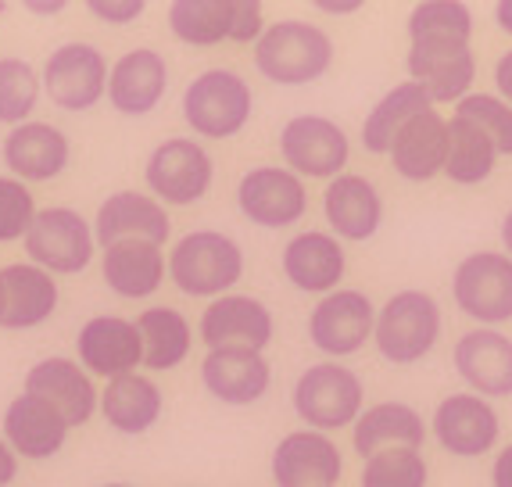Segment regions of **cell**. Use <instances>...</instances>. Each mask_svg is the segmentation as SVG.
I'll list each match as a JSON object with an SVG mask.
<instances>
[{
	"instance_id": "cell-48",
	"label": "cell",
	"mask_w": 512,
	"mask_h": 487,
	"mask_svg": "<svg viewBox=\"0 0 512 487\" xmlns=\"http://www.w3.org/2000/svg\"><path fill=\"white\" fill-rule=\"evenodd\" d=\"M502 248H505V255L512 258V208L505 212V219H502Z\"/></svg>"
},
{
	"instance_id": "cell-19",
	"label": "cell",
	"mask_w": 512,
	"mask_h": 487,
	"mask_svg": "<svg viewBox=\"0 0 512 487\" xmlns=\"http://www.w3.org/2000/svg\"><path fill=\"white\" fill-rule=\"evenodd\" d=\"M97 248H111L119 240H147V244H169L172 219L169 208L147 190H115L101 201L94 215Z\"/></svg>"
},
{
	"instance_id": "cell-1",
	"label": "cell",
	"mask_w": 512,
	"mask_h": 487,
	"mask_svg": "<svg viewBox=\"0 0 512 487\" xmlns=\"http://www.w3.org/2000/svg\"><path fill=\"white\" fill-rule=\"evenodd\" d=\"M169 280L172 287L187 298L215 301L222 294H233L244 269H248V255L230 233L222 230H190L183 233L169 248Z\"/></svg>"
},
{
	"instance_id": "cell-10",
	"label": "cell",
	"mask_w": 512,
	"mask_h": 487,
	"mask_svg": "<svg viewBox=\"0 0 512 487\" xmlns=\"http://www.w3.org/2000/svg\"><path fill=\"white\" fill-rule=\"evenodd\" d=\"M280 158L301 180H337L348 172L351 140L326 115H294L280 129Z\"/></svg>"
},
{
	"instance_id": "cell-22",
	"label": "cell",
	"mask_w": 512,
	"mask_h": 487,
	"mask_svg": "<svg viewBox=\"0 0 512 487\" xmlns=\"http://www.w3.org/2000/svg\"><path fill=\"white\" fill-rule=\"evenodd\" d=\"M69 434V419L61 416L51 402H43V398H36L29 391L15 394L8 409H4V419H0V437L8 441L18 459L26 462L54 459L65 448Z\"/></svg>"
},
{
	"instance_id": "cell-43",
	"label": "cell",
	"mask_w": 512,
	"mask_h": 487,
	"mask_svg": "<svg viewBox=\"0 0 512 487\" xmlns=\"http://www.w3.org/2000/svg\"><path fill=\"white\" fill-rule=\"evenodd\" d=\"M491 487H512V445H505L495 455V466H491Z\"/></svg>"
},
{
	"instance_id": "cell-18",
	"label": "cell",
	"mask_w": 512,
	"mask_h": 487,
	"mask_svg": "<svg viewBox=\"0 0 512 487\" xmlns=\"http://www.w3.org/2000/svg\"><path fill=\"white\" fill-rule=\"evenodd\" d=\"M0 158L8 176L22 183H51L72 162V140L69 133L54 122H22L8 129V137L0 144Z\"/></svg>"
},
{
	"instance_id": "cell-16",
	"label": "cell",
	"mask_w": 512,
	"mask_h": 487,
	"mask_svg": "<svg viewBox=\"0 0 512 487\" xmlns=\"http://www.w3.org/2000/svg\"><path fill=\"white\" fill-rule=\"evenodd\" d=\"M76 362L90 376H115L140 373L144 366V337L137 319L126 316H94L79 326L76 334Z\"/></svg>"
},
{
	"instance_id": "cell-15",
	"label": "cell",
	"mask_w": 512,
	"mask_h": 487,
	"mask_svg": "<svg viewBox=\"0 0 512 487\" xmlns=\"http://www.w3.org/2000/svg\"><path fill=\"white\" fill-rule=\"evenodd\" d=\"M269 473L276 487H337L344 477V455L330 434L308 427L291 430L276 441Z\"/></svg>"
},
{
	"instance_id": "cell-45",
	"label": "cell",
	"mask_w": 512,
	"mask_h": 487,
	"mask_svg": "<svg viewBox=\"0 0 512 487\" xmlns=\"http://www.w3.org/2000/svg\"><path fill=\"white\" fill-rule=\"evenodd\" d=\"M22 8L33 11V15H40V18H54L65 11V0H22Z\"/></svg>"
},
{
	"instance_id": "cell-20",
	"label": "cell",
	"mask_w": 512,
	"mask_h": 487,
	"mask_svg": "<svg viewBox=\"0 0 512 487\" xmlns=\"http://www.w3.org/2000/svg\"><path fill=\"white\" fill-rule=\"evenodd\" d=\"M280 269L294 291L326 298L341 291V280L348 273V251L330 230H301L283 244Z\"/></svg>"
},
{
	"instance_id": "cell-12",
	"label": "cell",
	"mask_w": 512,
	"mask_h": 487,
	"mask_svg": "<svg viewBox=\"0 0 512 487\" xmlns=\"http://www.w3.org/2000/svg\"><path fill=\"white\" fill-rule=\"evenodd\" d=\"M237 208L258 230H291L308 215V187L287 165H255L237 183Z\"/></svg>"
},
{
	"instance_id": "cell-17",
	"label": "cell",
	"mask_w": 512,
	"mask_h": 487,
	"mask_svg": "<svg viewBox=\"0 0 512 487\" xmlns=\"http://www.w3.org/2000/svg\"><path fill=\"white\" fill-rule=\"evenodd\" d=\"M405 69L434 104H459L462 97H470V86L477 79V54L470 43L459 40H423L409 43Z\"/></svg>"
},
{
	"instance_id": "cell-13",
	"label": "cell",
	"mask_w": 512,
	"mask_h": 487,
	"mask_svg": "<svg viewBox=\"0 0 512 487\" xmlns=\"http://www.w3.org/2000/svg\"><path fill=\"white\" fill-rule=\"evenodd\" d=\"M197 337L208 351L237 348V351H262L276 337V316L262 298L251 294H222L208 301L197 319Z\"/></svg>"
},
{
	"instance_id": "cell-37",
	"label": "cell",
	"mask_w": 512,
	"mask_h": 487,
	"mask_svg": "<svg viewBox=\"0 0 512 487\" xmlns=\"http://www.w3.org/2000/svg\"><path fill=\"white\" fill-rule=\"evenodd\" d=\"M43 83L26 58H0V126L33 122Z\"/></svg>"
},
{
	"instance_id": "cell-4",
	"label": "cell",
	"mask_w": 512,
	"mask_h": 487,
	"mask_svg": "<svg viewBox=\"0 0 512 487\" xmlns=\"http://www.w3.org/2000/svg\"><path fill=\"white\" fill-rule=\"evenodd\" d=\"M294 416L308 430L333 434V430L355 427V419L366 412V387L362 376L344 362H312L298 373L291 387Z\"/></svg>"
},
{
	"instance_id": "cell-26",
	"label": "cell",
	"mask_w": 512,
	"mask_h": 487,
	"mask_svg": "<svg viewBox=\"0 0 512 487\" xmlns=\"http://www.w3.org/2000/svg\"><path fill=\"white\" fill-rule=\"evenodd\" d=\"M169 90V61L154 47H133L111 65L108 104L126 119H144L165 101Z\"/></svg>"
},
{
	"instance_id": "cell-24",
	"label": "cell",
	"mask_w": 512,
	"mask_h": 487,
	"mask_svg": "<svg viewBox=\"0 0 512 487\" xmlns=\"http://www.w3.org/2000/svg\"><path fill=\"white\" fill-rule=\"evenodd\" d=\"M201 387L212 394L215 402L230 405V409H248V405H258L269 394L273 366L262 351H208L201 359Z\"/></svg>"
},
{
	"instance_id": "cell-41",
	"label": "cell",
	"mask_w": 512,
	"mask_h": 487,
	"mask_svg": "<svg viewBox=\"0 0 512 487\" xmlns=\"http://www.w3.org/2000/svg\"><path fill=\"white\" fill-rule=\"evenodd\" d=\"M86 11L108 26H129V22L144 18L147 4L144 0H86Z\"/></svg>"
},
{
	"instance_id": "cell-40",
	"label": "cell",
	"mask_w": 512,
	"mask_h": 487,
	"mask_svg": "<svg viewBox=\"0 0 512 487\" xmlns=\"http://www.w3.org/2000/svg\"><path fill=\"white\" fill-rule=\"evenodd\" d=\"M455 115L470 119L491 137L498 154H512V104H505L498 94H470L455 104Z\"/></svg>"
},
{
	"instance_id": "cell-35",
	"label": "cell",
	"mask_w": 512,
	"mask_h": 487,
	"mask_svg": "<svg viewBox=\"0 0 512 487\" xmlns=\"http://www.w3.org/2000/svg\"><path fill=\"white\" fill-rule=\"evenodd\" d=\"M498 158L502 154H498V147L491 144L484 129L473 126L462 115L448 119V162H444V176L455 187H480L484 180H491Z\"/></svg>"
},
{
	"instance_id": "cell-30",
	"label": "cell",
	"mask_w": 512,
	"mask_h": 487,
	"mask_svg": "<svg viewBox=\"0 0 512 487\" xmlns=\"http://www.w3.org/2000/svg\"><path fill=\"white\" fill-rule=\"evenodd\" d=\"M427 434V419L419 416V409H412L409 402H376L355 419L351 448L366 462L380 452H391V448H416L419 452Z\"/></svg>"
},
{
	"instance_id": "cell-31",
	"label": "cell",
	"mask_w": 512,
	"mask_h": 487,
	"mask_svg": "<svg viewBox=\"0 0 512 487\" xmlns=\"http://www.w3.org/2000/svg\"><path fill=\"white\" fill-rule=\"evenodd\" d=\"M165 412V394L147 373H126L101 387V416L115 434L140 437L158 427Z\"/></svg>"
},
{
	"instance_id": "cell-38",
	"label": "cell",
	"mask_w": 512,
	"mask_h": 487,
	"mask_svg": "<svg viewBox=\"0 0 512 487\" xmlns=\"http://www.w3.org/2000/svg\"><path fill=\"white\" fill-rule=\"evenodd\" d=\"M430 470L416 448H391L362 462L359 487H427Z\"/></svg>"
},
{
	"instance_id": "cell-49",
	"label": "cell",
	"mask_w": 512,
	"mask_h": 487,
	"mask_svg": "<svg viewBox=\"0 0 512 487\" xmlns=\"http://www.w3.org/2000/svg\"><path fill=\"white\" fill-rule=\"evenodd\" d=\"M101 487H137V484H126V480H111V484H101Z\"/></svg>"
},
{
	"instance_id": "cell-7",
	"label": "cell",
	"mask_w": 512,
	"mask_h": 487,
	"mask_svg": "<svg viewBox=\"0 0 512 487\" xmlns=\"http://www.w3.org/2000/svg\"><path fill=\"white\" fill-rule=\"evenodd\" d=\"M29 262L51 276H79L97 258L94 223L69 205H47L36 212L33 230L22 240Z\"/></svg>"
},
{
	"instance_id": "cell-11",
	"label": "cell",
	"mask_w": 512,
	"mask_h": 487,
	"mask_svg": "<svg viewBox=\"0 0 512 487\" xmlns=\"http://www.w3.org/2000/svg\"><path fill=\"white\" fill-rule=\"evenodd\" d=\"M376 330V305L366 291L341 287L326 294L308 312V341L326 359H348L373 341Z\"/></svg>"
},
{
	"instance_id": "cell-8",
	"label": "cell",
	"mask_w": 512,
	"mask_h": 487,
	"mask_svg": "<svg viewBox=\"0 0 512 487\" xmlns=\"http://www.w3.org/2000/svg\"><path fill=\"white\" fill-rule=\"evenodd\" d=\"M111 65L94 43H58L40 69L43 94L51 97L54 108L69 115L94 112L97 104L108 97Z\"/></svg>"
},
{
	"instance_id": "cell-46",
	"label": "cell",
	"mask_w": 512,
	"mask_h": 487,
	"mask_svg": "<svg viewBox=\"0 0 512 487\" xmlns=\"http://www.w3.org/2000/svg\"><path fill=\"white\" fill-rule=\"evenodd\" d=\"M316 8L326 15H355L362 11V0H316Z\"/></svg>"
},
{
	"instance_id": "cell-9",
	"label": "cell",
	"mask_w": 512,
	"mask_h": 487,
	"mask_svg": "<svg viewBox=\"0 0 512 487\" xmlns=\"http://www.w3.org/2000/svg\"><path fill=\"white\" fill-rule=\"evenodd\" d=\"M452 301L477 326L512 323V258L505 251H473L452 273Z\"/></svg>"
},
{
	"instance_id": "cell-34",
	"label": "cell",
	"mask_w": 512,
	"mask_h": 487,
	"mask_svg": "<svg viewBox=\"0 0 512 487\" xmlns=\"http://www.w3.org/2000/svg\"><path fill=\"white\" fill-rule=\"evenodd\" d=\"M430 108H437V104L430 101L427 90H423L419 83H412V79L391 86V90L369 108L366 122H362V133H359L362 147H366L369 154H387L394 133H398L409 119L430 112Z\"/></svg>"
},
{
	"instance_id": "cell-42",
	"label": "cell",
	"mask_w": 512,
	"mask_h": 487,
	"mask_svg": "<svg viewBox=\"0 0 512 487\" xmlns=\"http://www.w3.org/2000/svg\"><path fill=\"white\" fill-rule=\"evenodd\" d=\"M495 90L505 104H512V47L498 58V65H495Z\"/></svg>"
},
{
	"instance_id": "cell-21",
	"label": "cell",
	"mask_w": 512,
	"mask_h": 487,
	"mask_svg": "<svg viewBox=\"0 0 512 487\" xmlns=\"http://www.w3.org/2000/svg\"><path fill=\"white\" fill-rule=\"evenodd\" d=\"M22 391L51 402L61 416L69 419L72 430L86 427L101 412V391H97L94 376L86 373L76 359H65V355H51V359H40L36 366H29Z\"/></svg>"
},
{
	"instance_id": "cell-44",
	"label": "cell",
	"mask_w": 512,
	"mask_h": 487,
	"mask_svg": "<svg viewBox=\"0 0 512 487\" xmlns=\"http://www.w3.org/2000/svg\"><path fill=\"white\" fill-rule=\"evenodd\" d=\"M18 477V455L11 452V445L0 437V487H8Z\"/></svg>"
},
{
	"instance_id": "cell-3",
	"label": "cell",
	"mask_w": 512,
	"mask_h": 487,
	"mask_svg": "<svg viewBox=\"0 0 512 487\" xmlns=\"http://www.w3.org/2000/svg\"><path fill=\"white\" fill-rule=\"evenodd\" d=\"M183 122L194 129L201 140H233L248 129L255 115V94L251 83L240 72L215 65V69L197 72L180 97Z\"/></svg>"
},
{
	"instance_id": "cell-32",
	"label": "cell",
	"mask_w": 512,
	"mask_h": 487,
	"mask_svg": "<svg viewBox=\"0 0 512 487\" xmlns=\"http://www.w3.org/2000/svg\"><path fill=\"white\" fill-rule=\"evenodd\" d=\"M165 18L176 40L208 51L219 43H237L240 0H172Z\"/></svg>"
},
{
	"instance_id": "cell-29",
	"label": "cell",
	"mask_w": 512,
	"mask_h": 487,
	"mask_svg": "<svg viewBox=\"0 0 512 487\" xmlns=\"http://www.w3.org/2000/svg\"><path fill=\"white\" fill-rule=\"evenodd\" d=\"M4 283V330H36L58 312V276L33 262H11L0 269Z\"/></svg>"
},
{
	"instance_id": "cell-5",
	"label": "cell",
	"mask_w": 512,
	"mask_h": 487,
	"mask_svg": "<svg viewBox=\"0 0 512 487\" xmlns=\"http://www.w3.org/2000/svg\"><path fill=\"white\" fill-rule=\"evenodd\" d=\"M441 330L444 316L434 294L405 287L376 308L373 344L380 351V359L391 366H416L437 348Z\"/></svg>"
},
{
	"instance_id": "cell-6",
	"label": "cell",
	"mask_w": 512,
	"mask_h": 487,
	"mask_svg": "<svg viewBox=\"0 0 512 487\" xmlns=\"http://www.w3.org/2000/svg\"><path fill=\"white\" fill-rule=\"evenodd\" d=\"M215 183V158L197 137H169L147 154L144 187L165 208H190L205 201Z\"/></svg>"
},
{
	"instance_id": "cell-50",
	"label": "cell",
	"mask_w": 512,
	"mask_h": 487,
	"mask_svg": "<svg viewBox=\"0 0 512 487\" xmlns=\"http://www.w3.org/2000/svg\"><path fill=\"white\" fill-rule=\"evenodd\" d=\"M0 319H4V283H0Z\"/></svg>"
},
{
	"instance_id": "cell-47",
	"label": "cell",
	"mask_w": 512,
	"mask_h": 487,
	"mask_svg": "<svg viewBox=\"0 0 512 487\" xmlns=\"http://www.w3.org/2000/svg\"><path fill=\"white\" fill-rule=\"evenodd\" d=\"M495 22H498V29H502V33L512 36V0H498V4H495Z\"/></svg>"
},
{
	"instance_id": "cell-14",
	"label": "cell",
	"mask_w": 512,
	"mask_h": 487,
	"mask_svg": "<svg viewBox=\"0 0 512 487\" xmlns=\"http://www.w3.org/2000/svg\"><path fill=\"white\" fill-rule=\"evenodd\" d=\"M434 441L455 459H480L498 445L502 437V419L495 405L473 391H455L441 398L430 419Z\"/></svg>"
},
{
	"instance_id": "cell-25",
	"label": "cell",
	"mask_w": 512,
	"mask_h": 487,
	"mask_svg": "<svg viewBox=\"0 0 512 487\" xmlns=\"http://www.w3.org/2000/svg\"><path fill=\"white\" fill-rule=\"evenodd\" d=\"M455 373L480 398H512V337L502 330H470L452 348Z\"/></svg>"
},
{
	"instance_id": "cell-28",
	"label": "cell",
	"mask_w": 512,
	"mask_h": 487,
	"mask_svg": "<svg viewBox=\"0 0 512 487\" xmlns=\"http://www.w3.org/2000/svg\"><path fill=\"white\" fill-rule=\"evenodd\" d=\"M101 276L115 298L147 301L162 291L169 258L158 244H147V240H119L101 251Z\"/></svg>"
},
{
	"instance_id": "cell-39",
	"label": "cell",
	"mask_w": 512,
	"mask_h": 487,
	"mask_svg": "<svg viewBox=\"0 0 512 487\" xmlns=\"http://www.w3.org/2000/svg\"><path fill=\"white\" fill-rule=\"evenodd\" d=\"M36 197L29 183L15 180V176H0V244H18L26 240V233L36 223Z\"/></svg>"
},
{
	"instance_id": "cell-23",
	"label": "cell",
	"mask_w": 512,
	"mask_h": 487,
	"mask_svg": "<svg viewBox=\"0 0 512 487\" xmlns=\"http://www.w3.org/2000/svg\"><path fill=\"white\" fill-rule=\"evenodd\" d=\"M323 219L341 244H366L384 226V197L369 176L344 172L326 183Z\"/></svg>"
},
{
	"instance_id": "cell-27",
	"label": "cell",
	"mask_w": 512,
	"mask_h": 487,
	"mask_svg": "<svg viewBox=\"0 0 512 487\" xmlns=\"http://www.w3.org/2000/svg\"><path fill=\"white\" fill-rule=\"evenodd\" d=\"M387 162L409 183H430L434 176H441L448 162V119L437 108L409 119L394 133Z\"/></svg>"
},
{
	"instance_id": "cell-2",
	"label": "cell",
	"mask_w": 512,
	"mask_h": 487,
	"mask_svg": "<svg viewBox=\"0 0 512 487\" xmlns=\"http://www.w3.org/2000/svg\"><path fill=\"white\" fill-rule=\"evenodd\" d=\"M255 72L273 86L319 83L333 69V40L305 18H280L255 43Z\"/></svg>"
},
{
	"instance_id": "cell-33",
	"label": "cell",
	"mask_w": 512,
	"mask_h": 487,
	"mask_svg": "<svg viewBox=\"0 0 512 487\" xmlns=\"http://www.w3.org/2000/svg\"><path fill=\"white\" fill-rule=\"evenodd\" d=\"M144 337V369L147 373H172L190 359L194 326L172 305H147L137 316Z\"/></svg>"
},
{
	"instance_id": "cell-36",
	"label": "cell",
	"mask_w": 512,
	"mask_h": 487,
	"mask_svg": "<svg viewBox=\"0 0 512 487\" xmlns=\"http://www.w3.org/2000/svg\"><path fill=\"white\" fill-rule=\"evenodd\" d=\"M409 43L423 40H459L470 43L473 36V11L462 0H423L416 4L405 22Z\"/></svg>"
}]
</instances>
